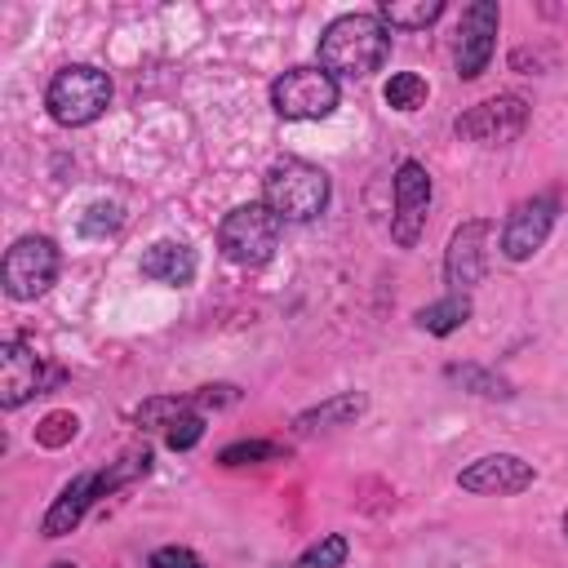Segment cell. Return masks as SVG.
I'll return each mask as SVG.
<instances>
[{
	"label": "cell",
	"instance_id": "6da1fadb",
	"mask_svg": "<svg viewBox=\"0 0 568 568\" xmlns=\"http://www.w3.org/2000/svg\"><path fill=\"white\" fill-rule=\"evenodd\" d=\"M386 58H390V27L377 18V9L337 13L320 31V44H315V67H324L328 75H346V80H364L382 71Z\"/></svg>",
	"mask_w": 568,
	"mask_h": 568
},
{
	"label": "cell",
	"instance_id": "7a4b0ae2",
	"mask_svg": "<svg viewBox=\"0 0 568 568\" xmlns=\"http://www.w3.org/2000/svg\"><path fill=\"white\" fill-rule=\"evenodd\" d=\"M328 195H333L328 173L302 155H280L262 173V204L280 222H315L328 209Z\"/></svg>",
	"mask_w": 568,
	"mask_h": 568
},
{
	"label": "cell",
	"instance_id": "3957f363",
	"mask_svg": "<svg viewBox=\"0 0 568 568\" xmlns=\"http://www.w3.org/2000/svg\"><path fill=\"white\" fill-rule=\"evenodd\" d=\"M106 106H111V75L93 62H71V67L53 71V80L44 89V111L62 129H84Z\"/></svg>",
	"mask_w": 568,
	"mask_h": 568
},
{
	"label": "cell",
	"instance_id": "277c9868",
	"mask_svg": "<svg viewBox=\"0 0 568 568\" xmlns=\"http://www.w3.org/2000/svg\"><path fill=\"white\" fill-rule=\"evenodd\" d=\"M280 235H284V222L262 200L235 204L217 222V248L235 266H266L275 257V248H280Z\"/></svg>",
	"mask_w": 568,
	"mask_h": 568
},
{
	"label": "cell",
	"instance_id": "5b68a950",
	"mask_svg": "<svg viewBox=\"0 0 568 568\" xmlns=\"http://www.w3.org/2000/svg\"><path fill=\"white\" fill-rule=\"evenodd\" d=\"M62 271V248L53 235H18L0 262V284L13 302H36L53 288Z\"/></svg>",
	"mask_w": 568,
	"mask_h": 568
},
{
	"label": "cell",
	"instance_id": "8992f818",
	"mask_svg": "<svg viewBox=\"0 0 568 568\" xmlns=\"http://www.w3.org/2000/svg\"><path fill=\"white\" fill-rule=\"evenodd\" d=\"M342 102L337 75L324 67H288L271 80V111L280 120H328Z\"/></svg>",
	"mask_w": 568,
	"mask_h": 568
},
{
	"label": "cell",
	"instance_id": "52a82bcc",
	"mask_svg": "<svg viewBox=\"0 0 568 568\" xmlns=\"http://www.w3.org/2000/svg\"><path fill=\"white\" fill-rule=\"evenodd\" d=\"M528 115H532V106L519 93H493V98L466 106L453 120V133L475 146H506L528 129Z\"/></svg>",
	"mask_w": 568,
	"mask_h": 568
},
{
	"label": "cell",
	"instance_id": "ba28073f",
	"mask_svg": "<svg viewBox=\"0 0 568 568\" xmlns=\"http://www.w3.org/2000/svg\"><path fill=\"white\" fill-rule=\"evenodd\" d=\"M497 27H501V4L497 0H475L462 9L457 18V49H453V62H457V75L462 80H479L497 53Z\"/></svg>",
	"mask_w": 568,
	"mask_h": 568
},
{
	"label": "cell",
	"instance_id": "9c48e42d",
	"mask_svg": "<svg viewBox=\"0 0 568 568\" xmlns=\"http://www.w3.org/2000/svg\"><path fill=\"white\" fill-rule=\"evenodd\" d=\"M555 222H559V195L546 191V195L519 200V204L506 213V222H501V257H506V262H528V257L541 253V244L550 240Z\"/></svg>",
	"mask_w": 568,
	"mask_h": 568
},
{
	"label": "cell",
	"instance_id": "30bf717a",
	"mask_svg": "<svg viewBox=\"0 0 568 568\" xmlns=\"http://www.w3.org/2000/svg\"><path fill=\"white\" fill-rule=\"evenodd\" d=\"M390 191H395L390 240H395L399 248H413V244L422 240V231H426V213H430V195H435L426 164H422V160H399Z\"/></svg>",
	"mask_w": 568,
	"mask_h": 568
},
{
	"label": "cell",
	"instance_id": "8fae6325",
	"mask_svg": "<svg viewBox=\"0 0 568 568\" xmlns=\"http://www.w3.org/2000/svg\"><path fill=\"white\" fill-rule=\"evenodd\" d=\"M532 484H537V466L524 462L519 453H484L457 470V488L475 497H515Z\"/></svg>",
	"mask_w": 568,
	"mask_h": 568
},
{
	"label": "cell",
	"instance_id": "7c38bea8",
	"mask_svg": "<svg viewBox=\"0 0 568 568\" xmlns=\"http://www.w3.org/2000/svg\"><path fill=\"white\" fill-rule=\"evenodd\" d=\"M488 235H493L488 217H466L448 235V248H444V284H448V293H470L484 280V271H488Z\"/></svg>",
	"mask_w": 568,
	"mask_h": 568
},
{
	"label": "cell",
	"instance_id": "4fadbf2b",
	"mask_svg": "<svg viewBox=\"0 0 568 568\" xmlns=\"http://www.w3.org/2000/svg\"><path fill=\"white\" fill-rule=\"evenodd\" d=\"M44 382H62V373H58V368L44 373L40 355H36L22 337H9V342L0 346V408H4V413L22 408L31 395L44 390Z\"/></svg>",
	"mask_w": 568,
	"mask_h": 568
},
{
	"label": "cell",
	"instance_id": "5bb4252c",
	"mask_svg": "<svg viewBox=\"0 0 568 568\" xmlns=\"http://www.w3.org/2000/svg\"><path fill=\"white\" fill-rule=\"evenodd\" d=\"M102 497H111L102 470H80V475H71V479L62 484V493L49 501V510H44V519H40V532H44V537H67V532H75L80 519H84Z\"/></svg>",
	"mask_w": 568,
	"mask_h": 568
},
{
	"label": "cell",
	"instance_id": "9a60e30c",
	"mask_svg": "<svg viewBox=\"0 0 568 568\" xmlns=\"http://www.w3.org/2000/svg\"><path fill=\"white\" fill-rule=\"evenodd\" d=\"M364 408H368V395H364V390H337V395H328V399L302 408V413L293 417V435H297V439H311V435H320V430L355 426V417H364Z\"/></svg>",
	"mask_w": 568,
	"mask_h": 568
},
{
	"label": "cell",
	"instance_id": "2e32d148",
	"mask_svg": "<svg viewBox=\"0 0 568 568\" xmlns=\"http://www.w3.org/2000/svg\"><path fill=\"white\" fill-rule=\"evenodd\" d=\"M138 271H142L146 280H155V284L186 288V284L195 280V271H200V257H195V248L182 244V240H155V244L142 253Z\"/></svg>",
	"mask_w": 568,
	"mask_h": 568
},
{
	"label": "cell",
	"instance_id": "e0dca14e",
	"mask_svg": "<svg viewBox=\"0 0 568 568\" xmlns=\"http://www.w3.org/2000/svg\"><path fill=\"white\" fill-rule=\"evenodd\" d=\"M470 315H475L470 293H444L439 302L417 306V311H413V324H417L422 333H430V337H448V333H457Z\"/></svg>",
	"mask_w": 568,
	"mask_h": 568
},
{
	"label": "cell",
	"instance_id": "ac0fdd59",
	"mask_svg": "<svg viewBox=\"0 0 568 568\" xmlns=\"http://www.w3.org/2000/svg\"><path fill=\"white\" fill-rule=\"evenodd\" d=\"M444 0H382L377 4V18L390 27V31H422L430 22L444 18Z\"/></svg>",
	"mask_w": 568,
	"mask_h": 568
},
{
	"label": "cell",
	"instance_id": "d6986e66",
	"mask_svg": "<svg viewBox=\"0 0 568 568\" xmlns=\"http://www.w3.org/2000/svg\"><path fill=\"white\" fill-rule=\"evenodd\" d=\"M444 377L457 382L462 390L479 395V399H510V395H515V386H510L497 368H484V364H448Z\"/></svg>",
	"mask_w": 568,
	"mask_h": 568
},
{
	"label": "cell",
	"instance_id": "ffe728a7",
	"mask_svg": "<svg viewBox=\"0 0 568 568\" xmlns=\"http://www.w3.org/2000/svg\"><path fill=\"white\" fill-rule=\"evenodd\" d=\"M382 98H386V106H390V111H404V115H413L417 106H426V98H430V84H426V75H417V71H395V75L386 80Z\"/></svg>",
	"mask_w": 568,
	"mask_h": 568
},
{
	"label": "cell",
	"instance_id": "44dd1931",
	"mask_svg": "<svg viewBox=\"0 0 568 568\" xmlns=\"http://www.w3.org/2000/svg\"><path fill=\"white\" fill-rule=\"evenodd\" d=\"M191 408H195V399H191V395H155V399L138 404L133 422H138L142 430H160V435H164V426H169V422H178V417H182V413H191Z\"/></svg>",
	"mask_w": 568,
	"mask_h": 568
},
{
	"label": "cell",
	"instance_id": "7402d4cb",
	"mask_svg": "<svg viewBox=\"0 0 568 568\" xmlns=\"http://www.w3.org/2000/svg\"><path fill=\"white\" fill-rule=\"evenodd\" d=\"M284 457V444H271V439H235L217 453V466H262V462H280Z\"/></svg>",
	"mask_w": 568,
	"mask_h": 568
},
{
	"label": "cell",
	"instance_id": "603a6c76",
	"mask_svg": "<svg viewBox=\"0 0 568 568\" xmlns=\"http://www.w3.org/2000/svg\"><path fill=\"white\" fill-rule=\"evenodd\" d=\"M346 555H351V541L342 532H324L315 546L297 555V568H346Z\"/></svg>",
	"mask_w": 568,
	"mask_h": 568
},
{
	"label": "cell",
	"instance_id": "cb8c5ba5",
	"mask_svg": "<svg viewBox=\"0 0 568 568\" xmlns=\"http://www.w3.org/2000/svg\"><path fill=\"white\" fill-rule=\"evenodd\" d=\"M120 226H124V209L111 204V200L89 204V213L80 217V235H84V240H106V235H115Z\"/></svg>",
	"mask_w": 568,
	"mask_h": 568
},
{
	"label": "cell",
	"instance_id": "d4e9b609",
	"mask_svg": "<svg viewBox=\"0 0 568 568\" xmlns=\"http://www.w3.org/2000/svg\"><path fill=\"white\" fill-rule=\"evenodd\" d=\"M75 430H80L75 413L58 408V413H44V417H40V426H36V444H44V448H62V444L75 439Z\"/></svg>",
	"mask_w": 568,
	"mask_h": 568
},
{
	"label": "cell",
	"instance_id": "484cf974",
	"mask_svg": "<svg viewBox=\"0 0 568 568\" xmlns=\"http://www.w3.org/2000/svg\"><path fill=\"white\" fill-rule=\"evenodd\" d=\"M200 439H204V413H200V408H191V413H182L178 422L164 426V444H169L173 453H191Z\"/></svg>",
	"mask_w": 568,
	"mask_h": 568
},
{
	"label": "cell",
	"instance_id": "4316f807",
	"mask_svg": "<svg viewBox=\"0 0 568 568\" xmlns=\"http://www.w3.org/2000/svg\"><path fill=\"white\" fill-rule=\"evenodd\" d=\"M191 399H195L200 413H204V408H231V404H240V386H231V382H213V386L191 390Z\"/></svg>",
	"mask_w": 568,
	"mask_h": 568
},
{
	"label": "cell",
	"instance_id": "83f0119b",
	"mask_svg": "<svg viewBox=\"0 0 568 568\" xmlns=\"http://www.w3.org/2000/svg\"><path fill=\"white\" fill-rule=\"evenodd\" d=\"M146 564L151 568H204V559L191 546H160V550H151Z\"/></svg>",
	"mask_w": 568,
	"mask_h": 568
},
{
	"label": "cell",
	"instance_id": "f1b7e54d",
	"mask_svg": "<svg viewBox=\"0 0 568 568\" xmlns=\"http://www.w3.org/2000/svg\"><path fill=\"white\" fill-rule=\"evenodd\" d=\"M49 568H75V564H71V559H53Z\"/></svg>",
	"mask_w": 568,
	"mask_h": 568
},
{
	"label": "cell",
	"instance_id": "f546056e",
	"mask_svg": "<svg viewBox=\"0 0 568 568\" xmlns=\"http://www.w3.org/2000/svg\"><path fill=\"white\" fill-rule=\"evenodd\" d=\"M559 528H564V541H568V510H564V519H559Z\"/></svg>",
	"mask_w": 568,
	"mask_h": 568
},
{
	"label": "cell",
	"instance_id": "4dcf8cb0",
	"mask_svg": "<svg viewBox=\"0 0 568 568\" xmlns=\"http://www.w3.org/2000/svg\"><path fill=\"white\" fill-rule=\"evenodd\" d=\"M284 568H297V564H284Z\"/></svg>",
	"mask_w": 568,
	"mask_h": 568
}]
</instances>
